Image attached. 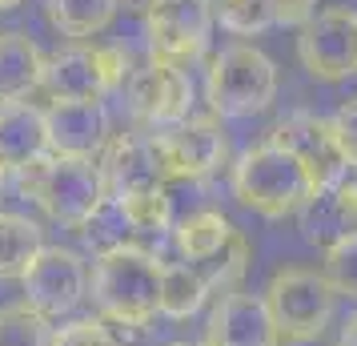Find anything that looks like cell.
Wrapping results in <instances>:
<instances>
[{
    "mask_svg": "<svg viewBox=\"0 0 357 346\" xmlns=\"http://www.w3.org/2000/svg\"><path fill=\"white\" fill-rule=\"evenodd\" d=\"M161 270L165 262L145 246H125L97 258L89 290L100 318L149 326L161 314Z\"/></svg>",
    "mask_w": 357,
    "mask_h": 346,
    "instance_id": "obj_1",
    "label": "cell"
},
{
    "mask_svg": "<svg viewBox=\"0 0 357 346\" xmlns=\"http://www.w3.org/2000/svg\"><path fill=\"white\" fill-rule=\"evenodd\" d=\"M317 194L305 165L277 141L245 149L233 165V198L261 217H289Z\"/></svg>",
    "mask_w": 357,
    "mask_h": 346,
    "instance_id": "obj_2",
    "label": "cell"
},
{
    "mask_svg": "<svg viewBox=\"0 0 357 346\" xmlns=\"http://www.w3.org/2000/svg\"><path fill=\"white\" fill-rule=\"evenodd\" d=\"M17 189L24 198H33L52 222L73 226V230H81L93 217V210L109 198L100 165L84 161V157H49L17 173Z\"/></svg>",
    "mask_w": 357,
    "mask_h": 346,
    "instance_id": "obj_3",
    "label": "cell"
},
{
    "mask_svg": "<svg viewBox=\"0 0 357 346\" xmlns=\"http://www.w3.org/2000/svg\"><path fill=\"white\" fill-rule=\"evenodd\" d=\"M261 294L281 330V343H317L337 306V290L325 270L309 266H281Z\"/></svg>",
    "mask_w": 357,
    "mask_h": 346,
    "instance_id": "obj_4",
    "label": "cell"
},
{
    "mask_svg": "<svg viewBox=\"0 0 357 346\" xmlns=\"http://www.w3.org/2000/svg\"><path fill=\"white\" fill-rule=\"evenodd\" d=\"M205 97L217 117L265 113L277 97V65L257 45H229L209 61Z\"/></svg>",
    "mask_w": 357,
    "mask_h": 346,
    "instance_id": "obj_5",
    "label": "cell"
},
{
    "mask_svg": "<svg viewBox=\"0 0 357 346\" xmlns=\"http://www.w3.org/2000/svg\"><path fill=\"white\" fill-rule=\"evenodd\" d=\"M129 77V61L121 49L105 45H73L45 57L40 89L52 101H100L105 93L121 89Z\"/></svg>",
    "mask_w": 357,
    "mask_h": 346,
    "instance_id": "obj_6",
    "label": "cell"
},
{
    "mask_svg": "<svg viewBox=\"0 0 357 346\" xmlns=\"http://www.w3.org/2000/svg\"><path fill=\"white\" fill-rule=\"evenodd\" d=\"M121 89H125V101H129V113L145 129L161 133V129L181 125V121H189L193 81H189V73L181 65L149 57L145 65L129 69V77H125Z\"/></svg>",
    "mask_w": 357,
    "mask_h": 346,
    "instance_id": "obj_7",
    "label": "cell"
},
{
    "mask_svg": "<svg viewBox=\"0 0 357 346\" xmlns=\"http://www.w3.org/2000/svg\"><path fill=\"white\" fill-rule=\"evenodd\" d=\"M213 20H217L213 0H153L145 8L149 52L157 61L189 69L209 45Z\"/></svg>",
    "mask_w": 357,
    "mask_h": 346,
    "instance_id": "obj_8",
    "label": "cell"
},
{
    "mask_svg": "<svg viewBox=\"0 0 357 346\" xmlns=\"http://www.w3.org/2000/svg\"><path fill=\"white\" fill-rule=\"evenodd\" d=\"M89 266L77 250L65 246H45L36 254L29 270L20 274V290H24V302L33 306L40 318H68L89 294Z\"/></svg>",
    "mask_w": 357,
    "mask_h": 346,
    "instance_id": "obj_9",
    "label": "cell"
},
{
    "mask_svg": "<svg viewBox=\"0 0 357 346\" xmlns=\"http://www.w3.org/2000/svg\"><path fill=\"white\" fill-rule=\"evenodd\" d=\"M269 141H277L281 149H289L293 157L305 165V173L313 178L317 189L345 182L349 169H354L349 153L341 145V133H337V125H333V117L305 113V109H301V113H289V117L277 121V129H273Z\"/></svg>",
    "mask_w": 357,
    "mask_h": 346,
    "instance_id": "obj_10",
    "label": "cell"
},
{
    "mask_svg": "<svg viewBox=\"0 0 357 346\" xmlns=\"http://www.w3.org/2000/svg\"><path fill=\"white\" fill-rule=\"evenodd\" d=\"M297 57L313 81H349L357 73V13L341 4L321 8L297 36Z\"/></svg>",
    "mask_w": 357,
    "mask_h": 346,
    "instance_id": "obj_11",
    "label": "cell"
},
{
    "mask_svg": "<svg viewBox=\"0 0 357 346\" xmlns=\"http://www.w3.org/2000/svg\"><path fill=\"white\" fill-rule=\"evenodd\" d=\"M100 178L113 198H129V194H149V189H165L169 185V169H165L157 133H113V141L100 153Z\"/></svg>",
    "mask_w": 357,
    "mask_h": 346,
    "instance_id": "obj_12",
    "label": "cell"
},
{
    "mask_svg": "<svg viewBox=\"0 0 357 346\" xmlns=\"http://www.w3.org/2000/svg\"><path fill=\"white\" fill-rule=\"evenodd\" d=\"M45 121H49L52 157H84V161H100L105 145L113 141L109 109H105L100 101H49Z\"/></svg>",
    "mask_w": 357,
    "mask_h": 346,
    "instance_id": "obj_13",
    "label": "cell"
},
{
    "mask_svg": "<svg viewBox=\"0 0 357 346\" xmlns=\"http://www.w3.org/2000/svg\"><path fill=\"white\" fill-rule=\"evenodd\" d=\"M157 145H161L165 169H169V182H197L213 173L217 165L225 161V133L213 117H189L173 129L157 133Z\"/></svg>",
    "mask_w": 357,
    "mask_h": 346,
    "instance_id": "obj_14",
    "label": "cell"
},
{
    "mask_svg": "<svg viewBox=\"0 0 357 346\" xmlns=\"http://www.w3.org/2000/svg\"><path fill=\"white\" fill-rule=\"evenodd\" d=\"M205 343H213V346H281V330H277L273 314L265 306V294L233 290V294H221V302L213 306Z\"/></svg>",
    "mask_w": 357,
    "mask_h": 346,
    "instance_id": "obj_15",
    "label": "cell"
},
{
    "mask_svg": "<svg viewBox=\"0 0 357 346\" xmlns=\"http://www.w3.org/2000/svg\"><path fill=\"white\" fill-rule=\"evenodd\" d=\"M297 230L309 246L333 250L341 242L357 238V182H337L317 189L313 198L297 210Z\"/></svg>",
    "mask_w": 357,
    "mask_h": 346,
    "instance_id": "obj_16",
    "label": "cell"
},
{
    "mask_svg": "<svg viewBox=\"0 0 357 346\" xmlns=\"http://www.w3.org/2000/svg\"><path fill=\"white\" fill-rule=\"evenodd\" d=\"M49 157H52V145H49L45 109H36L29 101L0 105V169L17 178L24 169L49 161Z\"/></svg>",
    "mask_w": 357,
    "mask_h": 346,
    "instance_id": "obj_17",
    "label": "cell"
},
{
    "mask_svg": "<svg viewBox=\"0 0 357 346\" xmlns=\"http://www.w3.org/2000/svg\"><path fill=\"white\" fill-rule=\"evenodd\" d=\"M45 77V52L29 33L4 29L0 33V105L24 101L33 89H40Z\"/></svg>",
    "mask_w": 357,
    "mask_h": 346,
    "instance_id": "obj_18",
    "label": "cell"
},
{
    "mask_svg": "<svg viewBox=\"0 0 357 346\" xmlns=\"http://www.w3.org/2000/svg\"><path fill=\"white\" fill-rule=\"evenodd\" d=\"M237 233L241 230H233V222H229L221 210H197V214L181 217L173 238H177V250H181L185 262L205 266V262H213L217 254H225Z\"/></svg>",
    "mask_w": 357,
    "mask_h": 346,
    "instance_id": "obj_19",
    "label": "cell"
},
{
    "mask_svg": "<svg viewBox=\"0 0 357 346\" xmlns=\"http://www.w3.org/2000/svg\"><path fill=\"white\" fill-rule=\"evenodd\" d=\"M209 294H213L209 278L193 262H165V270H161V314L165 318H173V322L193 318L209 302Z\"/></svg>",
    "mask_w": 357,
    "mask_h": 346,
    "instance_id": "obj_20",
    "label": "cell"
},
{
    "mask_svg": "<svg viewBox=\"0 0 357 346\" xmlns=\"http://www.w3.org/2000/svg\"><path fill=\"white\" fill-rule=\"evenodd\" d=\"M121 13V0H45V17L61 36L89 41L105 33Z\"/></svg>",
    "mask_w": 357,
    "mask_h": 346,
    "instance_id": "obj_21",
    "label": "cell"
},
{
    "mask_svg": "<svg viewBox=\"0 0 357 346\" xmlns=\"http://www.w3.org/2000/svg\"><path fill=\"white\" fill-rule=\"evenodd\" d=\"M40 250H45V230L33 217L0 210V278H20Z\"/></svg>",
    "mask_w": 357,
    "mask_h": 346,
    "instance_id": "obj_22",
    "label": "cell"
},
{
    "mask_svg": "<svg viewBox=\"0 0 357 346\" xmlns=\"http://www.w3.org/2000/svg\"><path fill=\"white\" fill-rule=\"evenodd\" d=\"M81 233H84V242L97 250L100 258H105V254H113V250H125V246H141L137 226H132L125 201L113 198V194H109V198L93 210V217L81 226Z\"/></svg>",
    "mask_w": 357,
    "mask_h": 346,
    "instance_id": "obj_23",
    "label": "cell"
},
{
    "mask_svg": "<svg viewBox=\"0 0 357 346\" xmlns=\"http://www.w3.org/2000/svg\"><path fill=\"white\" fill-rule=\"evenodd\" d=\"M52 322L40 318L29 302L0 306V346H52Z\"/></svg>",
    "mask_w": 357,
    "mask_h": 346,
    "instance_id": "obj_24",
    "label": "cell"
},
{
    "mask_svg": "<svg viewBox=\"0 0 357 346\" xmlns=\"http://www.w3.org/2000/svg\"><path fill=\"white\" fill-rule=\"evenodd\" d=\"M125 210H129L132 226H137V238H157L161 242L165 233L173 230V198L169 189H149V194H129ZM145 246V242H141Z\"/></svg>",
    "mask_w": 357,
    "mask_h": 346,
    "instance_id": "obj_25",
    "label": "cell"
},
{
    "mask_svg": "<svg viewBox=\"0 0 357 346\" xmlns=\"http://www.w3.org/2000/svg\"><path fill=\"white\" fill-rule=\"evenodd\" d=\"M221 29L237 36H257L273 24V4L269 0H213Z\"/></svg>",
    "mask_w": 357,
    "mask_h": 346,
    "instance_id": "obj_26",
    "label": "cell"
},
{
    "mask_svg": "<svg viewBox=\"0 0 357 346\" xmlns=\"http://www.w3.org/2000/svg\"><path fill=\"white\" fill-rule=\"evenodd\" d=\"M325 278L345 298H357V238L325 250Z\"/></svg>",
    "mask_w": 357,
    "mask_h": 346,
    "instance_id": "obj_27",
    "label": "cell"
},
{
    "mask_svg": "<svg viewBox=\"0 0 357 346\" xmlns=\"http://www.w3.org/2000/svg\"><path fill=\"white\" fill-rule=\"evenodd\" d=\"M52 346H121V343L113 338L105 318H77V322L56 330Z\"/></svg>",
    "mask_w": 357,
    "mask_h": 346,
    "instance_id": "obj_28",
    "label": "cell"
},
{
    "mask_svg": "<svg viewBox=\"0 0 357 346\" xmlns=\"http://www.w3.org/2000/svg\"><path fill=\"white\" fill-rule=\"evenodd\" d=\"M273 4V24L285 29H305L317 17V0H269Z\"/></svg>",
    "mask_w": 357,
    "mask_h": 346,
    "instance_id": "obj_29",
    "label": "cell"
},
{
    "mask_svg": "<svg viewBox=\"0 0 357 346\" xmlns=\"http://www.w3.org/2000/svg\"><path fill=\"white\" fill-rule=\"evenodd\" d=\"M333 125H337V133H341V145L349 153V161L357 165V97L341 101V109L333 113Z\"/></svg>",
    "mask_w": 357,
    "mask_h": 346,
    "instance_id": "obj_30",
    "label": "cell"
},
{
    "mask_svg": "<svg viewBox=\"0 0 357 346\" xmlns=\"http://www.w3.org/2000/svg\"><path fill=\"white\" fill-rule=\"evenodd\" d=\"M337 346H357V310L345 318V326H341V338H337Z\"/></svg>",
    "mask_w": 357,
    "mask_h": 346,
    "instance_id": "obj_31",
    "label": "cell"
},
{
    "mask_svg": "<svg viewBox=\"0 0 357 346\" xmlns=\"http://www.w3.org/2000/svg\"><path fill=\"white\" fill-rule=\"evenodd\" d=\"M169 346H213V343H205V338H201V343H193V338H181V343H169Z\"/></svg>",
    "mask_w": 357,
    "mask_h": 346,
    "instance_id": "obj_32",
    "label": "cell"
},
{
    "mask_svg": "<svg viewBox=\"0 0 357 346\" xmlns=\"http://www.w3.org/2000/svg\"><path fill=\"white\" fill-rule=\"evenodd\" d=\"M17 4H24V0H0V13H4V8H17Z\"/></svg>",
    "mask_w": 357,
    "mask_h": 346,
    "instance_id": "obj_33",
    "label": "cell"
},
{
    "mask_svg": "<svg viewBox=\"0 0 357 346\" xmlns=\"http://www.w3.org/2000/svg\"><path fill=\"white\" fill-rule=\"evenodd\" d=\"M4 178H8V173H4V169H0V189H4Z\"/></svg>",
    "mask_w": 357,
    "mask_h": 346,
    "instance_id": "obj_34",
    "label": "cell"
},
{
    "mask_svg": "<svg viewBox=\"0 0 357 346\" xmlns=\"http://www.w3.org/2000/svg\"><path fill=\"white\" fill-rule=\"evenodd\" d=\"M297 346H309V343H297Z\"/></svg>",
    "mask_w": 357,
    "mask_h": 346,
    "instance_id": "obj_35",
    "label": "cell"
}]
</instances>
